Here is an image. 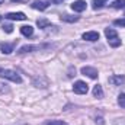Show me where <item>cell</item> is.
I'll return each instance as SVG.
<instances>
[{
	"mask_svg": "<svg viewBox=\"0 0 125 125\" xmlns=\"http://www.w3.org/2000/svg\"><path fill=\"white\" fill-rule=\"evenodd\" d=\"M73 90H74V93H77V94H86L87 92H89V86H87L84 82L79 80V82H76V83H74Z\"/></svg>",
	"mask_w": 125,
	"mask_h": 125,
	"instance_id": "obj_3",
	"label": "cell"
},
{
	"mask_svg": "<svg viewBox=\"0 0 125 125\" xmlns=\"http://www.w3.org/2000/svg\"><path fill=\"white\" fill-rule=\"evenodd\" d=\"M48 6H50L48 0H33L31 3V7L32 9H36V10H45Z\"/></svg>",
	"mask_w": 125,
	"mask_h": 125,
	"instance_id": "obj_5",
	"label": "cell"
},
{
	"mask_svg": "<svg viewBox=\"0 0 125 125\" xmlns=\"http://www.w3.org/2000/svg\"><path fill=\"white\" fill-rule=\"evenodd\" d=\"M71 9L74 10V12H83V10H86V1L84 0H76L73 4H71Z\"/></svg>",
	"mask_w": 125,
	"mask_h": 125,
	"instance_id": "obj_8",
	"label": "cell"
},
{
	"mask_svg": "<svg viewBox=\"0 0 125 125\" xmlns=\"http://www.w3.org/2000/svg\"><path fill=\"white\" fill-rule=\"evenodd\" d=\"M83 39H84V41H89V42H94V41L99 39V32H96V31L84 32V33H83Z\"/></svg>",
	"mask_w": 125,
	"mask_h": 125,
	"instance_id": "obj_7",
	"label": "cell"
},
{
	"mask_svg": "<svg viewBox=\"0 0 125 125\" xmlns=\"http://www.w3.org/2000/svg\"><path fill=\"white\" fill-rule=\"evenodd\" d=\"M1 28H3V31H6L7 33H10V32H13V26H12L10 23H6V25H3Z\"/></svg>",
	"mask_w": 125,
	"mask_h": 125,
	"instance_id": "obj_22",
	"label": "cell"
},
{
	"mask_svg": "<svg viewBox=\"0 0 125 125\" xmlns=\"http://www.w3.org/2000/svg\"><path fill=\"white\" fill-rule=\"evenodd\" d=\"M114 25H115V26H121V28H124L125 26V18L124 19H116V21H114Z\"/></svg>",
	"mask_w": 125,
	"mask_h": 125,
	"instance_id": "obj_21",
	"label": "cell"
},
{
	"mask_svg": "<svg viewBox=\"0 0 125 125\" xmlns=\"http://www.w3.org/2000/svg\"><path fill=\"white\" fill-rule=\"evenodd\" d=\"M12 1H22V0H12Z\"/></svg>",
	"mask_w": 125,
	"mask_h": 125,
	"instance_id": "obj_25",
	"label": "cell"
},
{
	"mask_svg": "<svg viewBox=\"0 0 125 125\" xmlns=\"http://www.w3.org/2000/svg\"><path fill=\"white\" fill-rule=\"evenodd\" d=\"M114 9H125V0H115L112 3Z\"/></svg>",
	"mask_w": 125,
	"mask_h": 125,
	"instance_id": "obj_15",
	"label": "cell"
},
{
	"mask_svg": "<svg viewBox=\"0 0 125 125\" xmlns=\"http://www.w3.org/2000/svg\"><path fill=\"white\" fill-rule=\"evenodd\" d=\"M21 33L25 35V36H31L33 33V28L31 25H25V26H21Z\"/></svg>",
	"mask_w": 125,
	"mask_h": 125,
	"instance_id": "obj_11",
	"label": "cell"
},
{
	"mask_svg": "<svg viewBox=\"0 0 125 125\" xmlns=\"http://www.w3.org/2000/svg\"><path fill=\"white\" fill-rule=\"evenodd\" d=\"M1 3H3V0H0V4H1Z\"/></svg>",
	"mask_w": 125,
	"mask_h": 125,
	"instance_id": "obj_26",
	"label": "cell"
},
{
	"mask_svg": "<svg viewBox=\"0 0 125 125\" xmlns=\"http://www.w3.org/2000/svg\"><path fill=\"white\" fill-rule=\"evenodd\" d=\"M118 105L125 109V93H121L118 96Z\"/></svg>",
	"mask_w": 125,
	"mask_h": 125,
	"instance_id": "obj_18",
	"label": "cell"
},
{
	"mask_svg": "<svg viewBox=\"0 0 125 125\" xmlns=\"http://www.w3.org/2000/svg\"><path fill=\"white\" fill-rule=\"evenodd\" d=\"M44 125H67V122H64V121H47Z\"/></svg>",
	"mask_w": 125,
	"mask_h": 125,
	"instance_id": "obj_20",
	"label": "cell"
},
{
	"mask_svg": "<svg viewBox=\"0 0 125 125\" xmlns=\"http://www.w3.org/2000/svg\"><path fill=\"white\" fill-rule=\"evenodd\" d=\"M93 96L94 97H97V99H100V97H103V90H102V86H99V84H96L93 87Z\"/></svg>",
	"mask_w": 125,
	"mask_h": 125,
	"instance_id": "obj_12",
	"label": "cell"
},
{
	"mask_svg": "<svg viewBox=\"0 0 125 125\" xmlns=\"http://www.w3.org/2000/svg\"><path fill=\"white\" fill-rule=\"evenodd\" d=\"M105 35H106L108 42H109L111 47L116 48V47L121 45V39H119V36H118V33H116L115 29H112V28H106V29H105Z\"/></svg>",
	"mask_w": 125,
	"mask_h": 125,
	"instance_id": "obj_2",
	"label": "cell"
},
{
	"mask_svg": "<svg viewBox=\"0 0 125 125\" xmlns=\"http://www.w3.org/2000/svg\"><path fill=\"white\" fill-rule=\"evenodd\" d=\"M0 77L1 79H7L13 83H22V77L13 71V70H9V68H0Z\"/></svg>",
	"mask_w": 125,
	"mask_h": 125,
	"instance_id": "obj_1",
	"label": "cell"
},
{
	"mask_svg": "<svg viewBox=\"0 0 125 125\" xmlns=\"http://www.w3.org/2000/svg\"><path fill=\"white\" fill-rule=\"evenodd\" d=\"M108 82H109L111 84H114V86H121L125 82V77L124 76H111V77L108 79Z\"/></svg>",
	"mask_w": 125,
	"mask_h": 125,
	"instance_id": "obj_9",
	"label": "cell"
},
{
	"mask_svg": "<svg viewBox=\"0 0 125 125\" xmlns=\"http://www.w3.org/2000/svg\"><path fill=\"white\" fill-rule=\"evenodd\" d=\"M61 21H62V22H70V23H73V22H77V21H79V16H70V15H62V16H61Z\"/></svg>",
	"mask_w": 125,
	"mask_h": 125,
	"instance_id": "obj_13",
	"label": "cell"
},
{
	"mask_svg": "<svg viewBox=\"0 0 125 125\" xmlns=\"http://www.w3.org/2000/svg\"><path fill=\"white\" fill-rule=\"evenodd\" d=\"M114 125H125V118H118L114 121Z\"/></svg>",
	"mask_w": 125,
	"mask_h": 125,
	"instance_id": "obj_23",
	"label": "cell"
},
{
	"mask_svg": "<svg viewBox=\"0 0 125 125\" xmlns=\"http://www.w3.org/2000/svg\"><path fill=\"white\" fill-rule=\"evenodd\" d=\"M0 50H1L3 54H10V52L13 51V45H12V44H3V45L0 47Z\"/></svg>",
	"mask_w": 125,
	"mask_h": 125,
	"instance_id": "obj_14",
	"label": "cell"
},
{
	"mask_svg": "<svg viewBox=\"0 0 125 125\" xmlns=\"http://www.w3.org/2000/svg\"><path fill=\"white\" fill-rule=\"evenodd\" d=\"M0 21H1V16H0Z\"/></svg>",
	"mask_w": 125,
	"mask_h": 125,
	"instance_id": "obj_27",
	"label": "cell"
},
{
	"mask_svg": "<svg viewBox=\"0 0 125 125\" xmlns=\"http://www.w3.org/2000/svg\"><path fill=\"white\" fill-rule=\"evenodd\" d=\"M4 18H6V19H10V21H25V19H26L25 13H22V12H10V13H7Z\"/></svg>",
	"mask_w": 125,
	"mask_h": 125,
	"instance_id": "obj_6",
	"label": "cell"
},
{
	"mask_svg": "<svg viewBox=\"0 0 125 125\" xmlns=\"http://www.w3.org/2000/svg\"><path fill=\"white\" fill-rule=\"evenodd\" d=\"M36 25H38L39 28L45 29V28H48V26H50V22H48L47 19H38V21H36Z\"/></svg>",
	"mask_w": 125,
	"mask_h": 125,
	"instance_id": "obj_16",
	"label": "cell"
},
{
	"mask_svg": "<svg viewBox=\"0 0 125 125\" xmlns=\"http://www.w3.org/2000/svg\"><path fill=\"white\" fill-rule=\"evenodd\" d=\"M33 50H39V47L38 45H23V47H21L19 48V54H26V52H32Z\"/></svg>",
	"mask_w": 125,
	"mask_h": 125,
	"instance_id": "obj_10",
	"label": "cell"
},
{
	"mask_svg": "<svg viewBox=\"0 0 125 125\" xmlns=\"http://www.w3.org/2000/svg\"><path fill=\"white\" fill-rule=\"evenodd\" d=\"M51 3H54V4H60V3H62L64 0H50Z\"/></svg>",
	"mask_w": 125,
	"mask_h": 125,
	"instance_id": "obj_24",
	"label": "cell"
},
{
	"mask_svg": "<svg viewBox=\"0 0 125 125\" xmlns=\"http://www.w3.org/2000/svg\"><path fill=\"white\" fill-rule=\"evenodd\" d=\"M82 74H84V76H87V77H90V79H97V76H99V73H97V70L94 68V67H89V65H86V67H82Z\"/></svg>",
	"mask_w": 125,
	"mask_h": 125,
	"instance_id": "obj_4",
	"label": "cell"
},
{
	"mask_svg": "<svg viewBox=\"0 0 125 125\" xmlns=\"http://www.w3.org/2000/svg\"><path fill=\"white\" fill-rule=\"evenodd\" d=\"M9 92H10V89H9V86H7L6 83H4V84H3V83H0V94L9 93Z\"/></svg>",
	"mask_w": 125,
	"mask_h": 125,
	"instance_id": "obj_19",
	"label": "cell"
},
{
	"mask_svg": "<svg viewBox=\"0 0 125 125\" xmlns=\"http://www.w3.org/2000/svg\"><path fill=\"white\" fill-rule=\"evenodd\" d=\"M103 3H105V0H92V6H93V9H100L102 6H103Z\"/></svg>",
	"mask_w": 125,
	"mask_h": 125,
	"instance_id": "obj_17",
	"label": "cell"
}]
</instances>
